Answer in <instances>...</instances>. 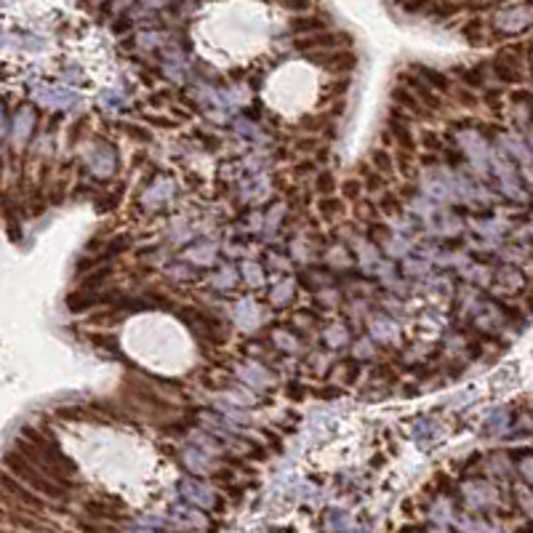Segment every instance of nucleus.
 Masks as SVG:
<instances>
[{
	"mask_svg": "<svg viewBox=\"0 0 533 533\" xmlns=\"http://www.w3.org/2000/svg\"><path fill=\"white\" fill-rule=\"evenodd\" d=\"M5 464H8V469H14L19 478L29 480L35 488H40L43 493H49V496H53V499H59V496H64V493H67V491H62V488L53 483V480H49V478H40L35 469H29V464H25V461H16V454H8V456H5Z\"/></svg>",
	"mask_w": 533,
	"mask_h": 533,
	"instance_id": "nucleus-1",
	"label": "nucleus"
},
{
	"mask_svg": "<svg viewBox=\"0 0 533 533\" xmlns=\"http://www.w3.org/2000/svg\"><path fill=\"white\" fill-rule=\"evenodd\" d=\"M182 491H184V496H187L190 501H197V504H203V507H211V504H214V496L208 493V488L195 483V480H184V483H182Z\"/></svg>",
	"mask_w": 533,
	"mask_h": 533,
	"instance_id": "nucleus-2",
	"label": "nucleus"
},
{
	"mask_svg": "<svg viewBox=\"0 0 533 533\" xmlns=\"http://www.w3.org/2000/svg\"><path fill=\"white\" fill-rule=\"evenodd\" d=\"M317 190H323V193H331V190H334V179H331V173H323V176H320Z\"/></svg>",
	"mask_w": 533,
	"mask_h": 533,
	"instance_id": "nucleus-3",
	"label": "nucleus"
},
{
	"mask_svg": "<svg viewBox=\"0 0 533 533\" xmlns=\"http://www.w3.org/2000/svg\"><path fill=\"white\" fill-rule=\"evenodd\" d=\"M424 77H430L437 88H445V77H443L440 73H435V70H424Z\"/></svg>",
	"mask_w": 533,
	"mask_h": 533,
	"instance_id": "nucleus-4",
	"label": "nucleus"
},
{
	"mask_svg": "<svg viewBox=\"0 0 533 533\" xmlns=\"http://www.w3.org/2000/svg\"><path fill=\"white\" fill-rule=\"evenodd\" d=\"M376 163H379L384 171H389V158L384 155V152H376Z\"/></svg>",
	"mask_w": 533,
	"mask_h": 533,
	"instance_id": "nucleus-5",
	"label": "nucleus"
},
{
	"mask_svg": "<svg viewBox=\"0 0 533 533\" xmlns=\"http://www.w3.org/2000/svg\"><path fill=\"white\" fill-rule=\"evenodd\" d=\"M320 208H323V211H336V208H339V203H336V200H323V203H320Z\"/></svg>",
	"mask_w": 533,
	"mask_h": 533,
	"instance_id": "nucleus-6",
	"label": "nucleus"
}]
</instances>
